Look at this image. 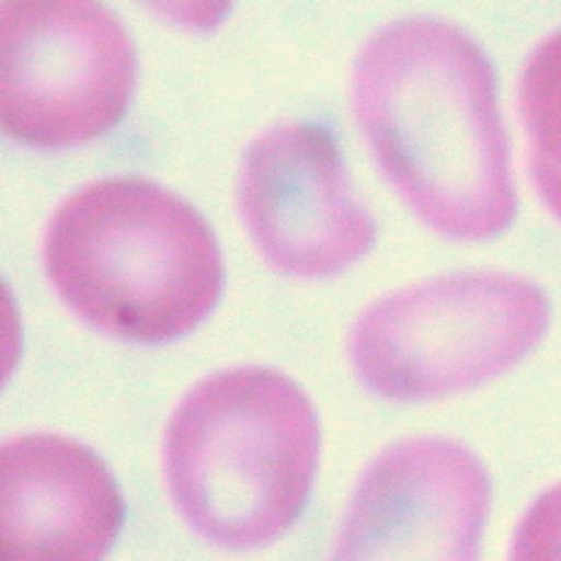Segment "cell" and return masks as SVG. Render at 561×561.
I'll return each instance as SVG.
<instances>
[{"instance_id": "cell-1", "label": "cell", "mask_w": 561, "mask_h": 561, "mask_svg": "<svg viewBox=\"0 0 561 561\" xmlns=\"http://www.w3.org/2000/svg\"><path fill=\"white\" fill-rule=\"evenodd\" d=\"M354 110L378 164L449 239L482 241L518 211L496 71L474 38L442 20H400L354 64Z\"/></svg>"}, {"instance_id": "cell-2", "label": "cell", "mask_w": 561, "mask_h": 561, "mask_svg": "<svg viewBox=\"0 0 561 561\" xmlns=\"http://www.w3.org/2000/svg\"><path fill=\"white\" fill-rule=\"evenodd\" d=\"M44 266L77 316L135 343L192 332L225 283L206 219L175 192L131 175L66 197L44 236Z\"/></svg>"}, {"instance_id": "cell-3", "label": "cell", "mask_w": 561, "mask_h": 561, "mask_svg": "<svg viewBox=\"0 0 561 561\" xmlns=\"http://www.w3.org/2000/svg\"><path fill=\"white\" fill-rule=\"evenodd\" d=\"M318 453L310 398L283 373L239 367L181 400L164 436V474L192 531L225 551H252L299 520Z\"/></svg>"}, {"instance_id": "cell-4", "label": "cell", "mask_w": 561, "mask_h": 561, "mask_svg": "<svg viewBox=\"0 0 561 561\" xmlns=\"http://www.w3.org/2000/svg\"><path fill=\"white\" fill-rule=\"evenodd\" d=\"M548 321L546 294L524 277L474 272L425 279L362 312L351 329V362L381 398H447L518 365Z\"/></svg>"}, {"instance_id": "cell-5", "label": "cell", "mask_w": 561, "mask_h": 561, "mask_svg": "<svg viewBox=\"0 0 561 561\" xmlns=\"http://www.w3.org/2000/svg\"><path fill=\"white\" fill-rule=\"evenodd\" d=\"M135 44L118 16L88 0L0 5V129L36 148L107 135L135 91Z\"/></svg>"}, {"instance_id": "cell-6", "label": "cell", "mask_w": 561, "mask_h": 561, "mask_svg": "<svg viewBox=\"0 0 561 561\" xmlns=\"http://www.w3.org/2000/svg\"><path fill=\"white\" fill-rule=\"evenodd\" d=\"M239 208L261 255L294 277L340 274L376 241L337 142L316 124H279L252 142Z\"/></svg>"}, {"instance_id": "cell-7", "label": "cell", "mask_w": 561, "mask_h": 561, "mask_svg": "<svg viewBox=\"0 0 561 561\" xmlns=\"http://www.w3.org/2000/svg\"><path fill=\"white\" fill-rule=\"evenodd\" d=\"M491 480L447 438H414L373 460L329 561H477Z\"/></svg>"}, {"instance_id": "cell-8", "label": "cell", "mask_w": 561, "mask_h": 561, "mask_svg": "<svg viewBox=\"0 0 561 561\" xmlns=\"http://www.w3.org/2000/svg\"><path fill=\"white\" fill-rule=\"evenodd\" d=\"M124 524L107 463L53 433L0 449V561H102Z\"/></svg>"}, {"instance_id": "cell-9", "label": "cell", "mask_w": 561, "mask_h": 561, "mask_svg": "<svg viewBox=\"0 0 561 561\" xmlns=\"http://www.w3.org/2000/svg\"><path fill=\"white\" fill-rule=\"evenodd\" d=\"M520 113L531 142V179L561 219V31L548 36L526 64Z\"/></svg>"}, {"instance_id": "cell-10", "label": "cell", "mask_w": 561, "mask_h": 561, "mask_svg": "<svg viewBox=\"0 0 561 561\" xmlns=\"http://www.w3.org/2000/svg\"><path fill=\"white\" fill-rule=\"evenodd\" d=\"M510 561H561V485L542 493L524 515Z\"/></svg>"}]
</instances>
